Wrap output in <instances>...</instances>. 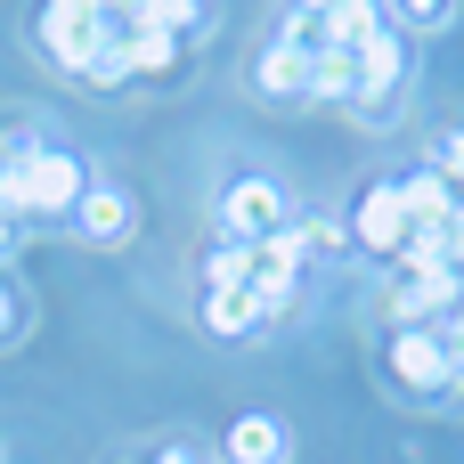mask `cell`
Wrapping results in <instances>:
<instances>
[{
    "label": "cell",
    "mask_w": 464,
    "mask_h": 464,
    "mask_svg": "<svg viewBox=\"0 0 464 464\" xmlns=\"http://www.w3.org/2000/svg\"><path fill=\"white\" fill-rule=\"evenodd\" d=\"M408 237H416V220H408V196H400V179H375V188L359 196V253H375V261H400V253H408Z\"/></svg>",
    "instance_id": "cell-3"
},
{
    "label": "cell",
    "mask_w": 464,
    "mask_h": 464,
    "mask_svg": "<svg viewBox=\"0 0 464 464\" xmlns=\"http://www.w3.org/2000/svg\"><path fill=\"white\" fill-rule=\"evenodd\" d=\"M294 285H302V228H277L269 245H253V302H261V318L294 310Z\"/></svg>",
    "instance_id": "cell-4"
},
{
    "label": "cell",
    "mask_w": 464,
    "mask_h": 464,
    "mask_svg": "<svg viewBox=\"0 0 464 464\" xmlns=\"http://www.w3.org/2000/svg\"><path fill=\"white\" fill-rule=\"evenodd\" d=\"M432 171H440L449 188H464V130H449V139H440V155H432Z\"/></svg>",
    "instance_id": "cell-15"
},
{
    "label": "cell",
    "mask_w": 464,
    "mask_h": 464,
    "mask_svg": "<svg viewBox=\"0 0 464 464\" xmlns=\"http://www.w3.org/2000/svg\"><path fill=\"white\" fill-rule=\"evenodd\" d=\"M253 90H261V98H310V57L269 33V49L253 57Z\"/></svg>",
    "instance_id": "cell-10"
},
{
    "label": "cell",
    "mask_w": 464,
    "mask_h": 464,
    "mask_svg": "<svg viewBox=\"0 0 464 464\" xmlns=\"http://www.w3.org/2000/svg\"><path fill=\"white\" fill-rule=\"evenodd\" d=\"M82 245H122L130 237V196L122 188H106V179H90V196H82V212L65 220Z\"/></svg>",
    "instance_id": "cell-9"
},
{
    "label": "cell",
    "mask_w": 464,
    "mask_h": 464,
    "mask_svg": "<svg viewBox=\"0 0 464 464\" xmlns=\"http://www.w3.org/2000/svg\"><path fill=\"white\" fill-rule=\"evenodd\" d=\"M285 457V424L277 416H237L228 424V464H277Z\"/></svg>",
    "instance_id": "cell-12"
},
{
    "label": "cell",
    "mask_w": 464,
    "mask_h": 464,
    "mask_svg": "<svg viewBox=\"0 0 464 464\" xmlns=\"http://www.w3.org/2000/svg\"><path fill=\"white\" fill-rule=\"evenodd\" d=\"M400 82H408V33L375 24V41L359 49V106H392Z\"/></svg>",
    "instance_id": "cell-6"
},
{
    "label": "cell",
    "mask_w": 464,
    "mask_h": 464,
    "mask_svg": "<svg viewBox=\"0 0 464 464\" xmlns=\"http://www.w3.org/2000/svg\"><path fill=\"white\" fill-rule=\"evenodd\" d=\"M400 196H408V220H416V237H449L457 228V188L424 163V171H408L400 179Z\"/></svg>",
    "instance_id": "cell-8"
},
{
    "label": "cell",
    "mask_w": 464,
    "mask_h": 464,
    "mask_svg": "<svg viewBox=\"0 0 464 464\" xmlns=\"http://www.w3.org/2000/svg\"><path fill=\"white\" fill-rule=\"evenodd\" d=\"M16 245H24V220H8V212H0V269H8V253H16Z\"/></svg>",
    "instance_id": "cell-17"
},
{
    "label": "cell",
    "mask_w": 464,
    "mask_h": 464,
    "mask_svg": "<svg viewBox=\"0 0 464 464\" xmlns=\"http://www.w3.org/2000/svg\"><path fill=\"white\" fill-rule=\"evenodd\" d=\"M204 326H212L220 343H245V334L261 326V302H253V285H220V294H204Z\"/></svg>",
    "instance_id": "cell-11"
},
{
    "label": "cell",
    "mask_w": 464,
    "mask_h": 464,
    "mask_svg": "<svg viewBox=\"0 0 464 464\" xmlns=\"http://www.w3.org/2000/svg\"><path fill=\"white\" fill-rule=\"evenodd\" d=\"M16 326H24V302H16V285H8V277H0V351H8V343H16Z\"/></svg>",
    "instance_id": "cell-16"
},
{
    "label": "cell",
    "mask_w": 464,
    "mask_h": 464,
    "mask_svg": "<svg viewBox=\"0 0 464 464\" xmlns=\"http://www.w3.org/2000/svg\"><path fill=\"white\" fill-rule=\"evenodd\" d=\"M33 33H41V49H49L65 73H90V65H98V49L114 41V8L57 0V8H41V16H33Z\"/></svg>",
    "instance_id": "cell-1"
},
{
    "label": "cell",
    "mask_w": 464,
    "mask_h": 464,
    "mask_svg": "<svg viewBox=\"0 0 464 464\" xmlns=\"http://www.w3.org/2000/svg\"><path fill=\"white\" fill-rule=\"evenodd\" d=\"M457 294H464L457 269H408V277L392 285V318H400V326H432Z\"/></svg>",
    "instance_id": "cell-7"
},
{
    "label": "cell",
    "mask_w": 464,
    "mask_h": 464,
    "mask_svg": "<svg viewBox=\"0 0 464 464\" xmlns=\"http://www.w3.org/2000/svg\"><path fill=\"white\" fill-rule=\"evenodd\" d=\"M212 220H220V245H269L277 228H294V220H285V188H277L269 171H245V179L220 196Z\"/></svg>",
    "instance_id": "cell-2"
},
{
    "label": "cell",
    "mask_w": 464,
    "mask_h": 464,
    "mask_svg": "<svg viewBox=\"0 0 464 464\" xmlns=\"http://www.w3.org/2000/svg\"><path fill=\"white\" fill-rule=\"evenodd\" d=\"M383 359H392V375L408 392H449V343H440V326H392Z\"/></svg>",
    "instance_id": "cell-5"
},
{
    "label": "cell",
    "mask_w": 464,
    "mask_h": 464,
    "mask_svg": "<svg viewBox=\"0 0 464 464\" xmlns=\"http://www.w3.org/2000/svg\"><path fill=\"white\" fill-rule=\"evenodd\" d=\"M310 98H334V106H359V57H343V49L310 57Z\"/></svg>",
    "instance_id": "cell-13"
},
{
    "label": "cell",
    "mask_w": 464,
    "mask_h": 464,
    "mask_svg": "<svg viewBox=\"0 0 464 464\" xmlns=\"http://www.w3.org/2000/svg\"><path fill=\"white\" fill-rule=\"evenodd\" d=\"M220 285H253V245H212L204 253V294Z\"/></svg>",
    "instance_id": "cell-14"
}]
</instances>
